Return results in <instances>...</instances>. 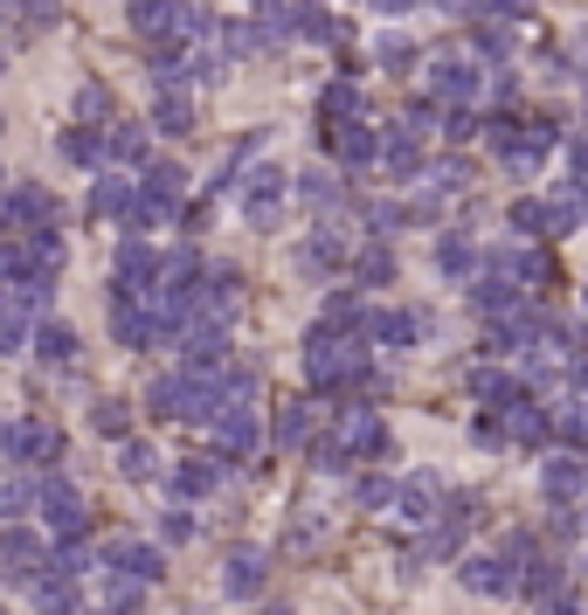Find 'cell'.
Returning a JSON list of instances; mask_svg holds the SVG:
<instances>
[{
    "label": "cell",
    "mask_w": 588,
    "mask_h": 615,
    "mask_svg": "<svg viewBox=\"0 0 588 615\" xmlns=\"http://www.w3.org/2000/svg\"><path fill=\"white\" fill-rule=\"evenodd\" d=\"M388 422L374 416L367 401H353V408H332V435L319 443V471H340L353 464V456H388Z\"/></svg>",
    "instance_id": "1"
},
{
    "label": "cell",
    "mask_w": 588,
    "mask_h": 615,
    "mask_svg": "<svg viewBox=\"0 0 588 615\" xmlns=\"http://www.w3.org/2000/svg\"><path fill=\"white\" fill-rule=\"evenodd\" d=\"M304 374H312V388H353V380H367V353L340 339V332H312V346H304Z\"/></svg>",
    "instance_id": "2"
},
{
    "label": "cell",
    "mask_w": 588,
    "mask_h": 615,
    "mask_svg": "<svg viewBox=\"0 0 588 615\" xmlns=\"http://www.w3.org/2000/svg\"><path fill=\"white\" fill-rule=\"evenodd\" d=\"M0 456L8 464H49V456H63V429L56 422H8L0 429Z\"/></svg>",
    "instance_id": "3"
},
{
    "label": "cell",
    "mask_w": 588,
    "mask_h": 615,
    "mask_svg": "<svg viewBox=\"0 0 588 615\" xmlns=\"http://www.w3.org/2000/svg\"><path fill=\"white\" fill-rule=\"evenodd\" d=\"M437 511H443V477L437 471H416V477L395 484V519L402 526H437Z\"/></svg>",
    "instance_id": "4"
},
{
    "label": "cell",
    "mask_w": 588,
    "mask_h": 615,
    "mask_svg": "<svg viewBox=\"0 0 588 615\" xmlns=\"http://www.w3.org/2000/svg\"><path fill=\"white\" fill-rule=\"evenodd\" d=\"M35 498H42V519L56 526V540H63V547H70V540H84V526H90V519H84V498H76V484H70V477H42V492H35Z\"/></svg>",
    "instance_id": "5"
},
{
    "label": "cell",
    "mask_w": 588,
    "mask_h": 615,
    "mask_svg": "<svg viewBox=\"0 0 588 615\" xmlns=\"http://www.w3.org/2000/svg\"><path fill=\"white\" fill-rule=\"evenodd\" d=\"M429 90H437L450 111H464L471 97L484 90V69H478L471 56H437V63H429Z\"/></svg>",
    "instance_id": "6"
},
{
    "label": "cell",
    "mask_w": 588,
    "mask_h": 615,
    "mask_svg": "<svg viewBox=\"0 0 588 615\" xmlns=\"http://www.w3.org/2000/svg\"><path fill=\"white\" fill-rule=\"evenodd\" d=\"M264 581H270V547H228V560H222V595L249 602V595H264Z\"/></svg>",
    "instance_id": "7"
},
{
    "label": "cell",
    "mask_w": 588,
    "mask_h": 615,
    "mask_svg": "<svg viewBox=\"0 0 588 615\" xmlns=\"http://www.w3.org/2000/svg\"><path fill=\"white\" fill-rule=\"evenodd\" d=\"M541 492H547L554 505H588V456H575V450L547 456V471H541Z\"/></svg>",
    "instance_id": "8"
},
{
    "label": "cell",
    "mask_w": 588,
    "mask_h": 615,
    "mask_svg": "<svg viewBox=\"0 0 588 615\" xmlns=\"http://www.w3.org/2000/svg\"><path fill=\"white\" fill-rule=\"evenodd\" d=\"M243 215H249V228H277V215H285V173H277V166H257V173H249Z\"/></svg>",
    "instance_id": "9"
},
{
    "label": "cell",
    "mask_w": 588,
    "mask_h": 615,
    "mask_svg": "<svg viewBox=\"0 0 588 615\" xmlns=\"http://www.w3.org/2000/svg\"><path fill=\"white\" fill-rule=\"evenodd\" d=\"M464 587L471 595H520V568L505 553H471L464 560Z\"/></svg>",
    "instance_id": "10"
},
{
    "label": "cell",
    "mask_w": 588,
    "mask_h": 615,
    "mask_svg": "<svg viewBox=\"0 0 588 615\" xmlns=\"http://www.w3.org/2000/svg\"><path fill=\"white\" fill-rule=\"evenodd\" d=\"M160 568H167V560H160V547H146V540H111L105 547V574H132V581H160Z\"/></svg>",
    "instance_id": "11"
},
{
    "label": "cell",
    "mask_w": 588,
    "mask_h": 615,
    "mask_svg": "<svg viewBox=\"0 0 588 615\" xmlns=\"http://www.w3.org/2000/svg\"><path fill=\"white\" fill-rule=\"evenodd\" d=\"M0 574L8 581H42V540L35 532H21V526L0 532Z\"/></svg>",
    "instance_id": "12"
},
{
    "label": "cell",
    "mask_w": 588,
    "mask_h": 615,
    "mask_svg": "<svg viewBox=\"0 0 588 615\" xmlns=\"http://www.w3.org/2000/svg\"><path fill=\"white\" fill-rule=\"evenodd\" d=\"M42 222H56V194L49 187H14L0 201V228H42Z\"/></svg>",
    "instance_id": "13"
},
{
    "label": "cell",
    "mask_w": 588,
    "mask_h": 615,
    "mask_svg": "<svg viewBox=\"0 0 588 615\" xmlns=\"http://www.w3.org/2000/svg\"><path fill=\"white\" fill-rule=\"evenodd\" d=\"M325 145L340 152L346 166H367V160H381V139H374V125H361V118H346V125H325Z\"/></svg>",
    "instance_id": "14"
},
{
    "label": "cell",
    "mask_w": 588,
    "mask_h": 615,
    "mask_svg": "<svg viewBox=\"0 0 588 615\" xmlns=\"http://www.w3.org/2000/svg\"><path fill=\"white\" fill-rule=\"evenodd\" d=\"M505 429V443H526V450H541L547 435H554V408H541V401H520L513 416L499 422Z\"/></svg>",
    "instance_id": "15"
},
{
    "label": "cell",
    "mask_w": 588,
    "mask_h": 615,
    "mask_svg": "<svg viewBox=\"0 0 588 615\" xmlns=\"http://www.w3.org/2000/svg\"><path fill=\"white\" fill-rule=\"evenodd\" d=\"M215 443H222V456L236 464V456H249L264 443V429H257V416L249 408H236V416H215Z\"/></svg>",
    "instance_id": "16"
},
{
    "label": "cell",
    "mask_w": 588,
    "mask_h": 615,
    "mask_svg": "<svg viewBox=\"0 0 588 615\" xmlns=\"http://www.w3.org/2000/svg\"><path fill=\"white\" fill-rule=\"evenodd\" d=\"M471 395H478V401H492L499 416H513V408L526 401V388H520L513 374H499V367H478V374H471Z\"/></svg>",
    "instance_id": "17"
},
{
    "label": "cell",
    "mask_w": 588,
    "mask_h": 615,
    "mask_svg": "<svg viewBox=\"0 0 588 615\" xmlns=\"http://www.w3.org/2000/svg\"><path fill=\"white\" fill-rule=\"evenodd\" d=\"M520 587H526L533 602H560V595H568V574H560V560H541V553H533L526 574H520Z\"/></svg>",
    "instance_id": "18"
},
{
    "label": "cell",
    "mask_w": 588,
    "mask_h": 615,
    "mask_svg": "<svg viewBox=\"0 0 588 615\" xmlns=\"http://www.w3.org/2000/svg\"><path fill=\"white\" fill-rule=\"evenodd\" d=\"M423 332H429V312H381L374 319V339L381 346H416Z\"/></svg>",
    "instance_id": "19"
},
{
    "label": "cell",
    "mask_w": 588,
    "mask_h": 615,
    "mask_svg": "<svg viewBox=\"0 0 588 615\" xmlns=\"http://www.w3.org/2000/svg\"><path fill=\"white\" fill-rule=\"evenodd\" d=\"M132 208H139L132 181H118V173H105V181H97V194H90V215H118V222H132Z\"/></svg>",
    "instance_id": "20"
},
{
    "label": "cell",
    "mask_w": 588,
    "mask_h": 615,
    "mask_svg": "<svg viewBox=\"0 0 588 615\" xmlns=\"http://www.w3.org/2000/svg\"><path fill=\"white\" fill-rule=\"evenodd\" d=\"M215 484H222V464H215V456H188V464L173 471V492H181V498H209Z\"/></svg>",
    "instance_id": "21"
},
{
    "label": "cell",
    "mask_w": 588,
    "mask_h": 615,
    "mask_svg": "<svg viewBox=\"0 0 588 615\" xmlns=\"http://www.w3.org/2000/svg\"><path fill=\"white\" fill-rule=\"evenodd\" d=\"M298 35H304V42H332V48H340V42H346V21H340V14H325L319 0H304V8H298Z\"/></svg>",
    "instance_id": "22"
},
{
    "label": "cell",
    "mask_w": 588,
    "mask_h": 615,
    "mask_svg": "<svg viewBox=\"0 0 588 615\" xmlns=\"http://www.w3.org/2000/svg\"><path fill=\"white\" fill-rule=\"evenodd\" d=\"M139 602H146V581H132V574H105V615H139Z\"/></svg>",
    "instance_id": "23"
},
{
    "label": "cell",
    "mask_w": 588,
    "mask_h": 615,
    "mask_svg": "<svg viewBox=\"0 0 588 615\" xmlns=\"http://www.w3.org/2000/svg\"><path fill=\"white\" fill-rule=\"evenodd\" d=\"M346 256H353V236H346V228H319L312 249H304V263L325 270V263H346Z\"/></svg>",
    "instance_id": "24"
},
{
    "label": "cell",
    "mask_w": 588,
    "mask_h": 615,
    "mask_svg": "<svg viewBox=\"0 0 588 615\" xmlns=\"http://www.w3.org/2000/svg\"><path fill=\"white\" fill-rule=\"evenodd\" d=\"M152 125H160V132H194V105L181 90H160V105H152Z\"/></svg>",
    "instance_id": "25"
},
{
    "label": "cell",
    "mask_w": 588,
    "mask_h": 615,
    "mask_svg": "<svg viewBox=\"0 0 588 615\" xmlns=\"http://www.w3.org/2000/svg\"><path fill=\"white\" fill-rule=\"evenodd\" d=\"M35 353H42L49 367H70V360H76V332H70V325H42V332H35Z\"/></svg>",
    "instance_id": "26"
},
{
    "label": "cell",
    "mask_w": 588,
    "mask_h": 615,
    "mask_svg": "<svg viewBox=\"0 0 588 615\" xmlns=\"http://www.w3.org/2000/svg\"><path fill=\"white\" fill-rule=\"evenodd\" d=\"M437 270H443V277H471V270H478V249H471L464 236H443V242H437Z\"/></svg>",
    "instance_id": "27"
},
{
    "label": "cell",
    "mask_w": 588,
    "mask_h": 615,
    "mask_svg": "<svg viewBox=\"0 0 588 615\" xmlns=\"http://www.w3.org/2000/svg\"><path fill=\"white\" fill-rule=\"evenodd\" d=\"M35 608L42 615H76V581H35Z\"/></svg>",
    "instance_id": "28"
},
{
    "label": "cell",
    "mask_w": 588,
    "mask_h": 615,
    "mask_svg": "<svg viewBox=\"0 0 588 615\" xmlns=\"http://www.w3.org/2000/svg\"><path fill=\"white\" fill-rule=\"evenodd\" d=\"M346 325H361V291H332L325 298V325L319 332H346Z\"/></svg>",
    "instance_id": "29"
},
{
    "label": "cell",
    "mask_w": 588,
    "mask_h": 615,
    "mask_svg": "<svg viewBox=\"0 0 588 615\" xmlns=\"http://www.w3.org/2000/svg\"><path fill=\"white\" fill-rule=\"evenodd\" d=\"M346 118H361V84H332L325 90V125H346Z\"/></svg>",
    "instance_id": "30"
},
{
    "label": "cell",
    "mask_w": 588,
    "mask_h": 615,
    "mask_svg": "<svg viewBox=\"0 0 588 615\" xmlns=\"http://www.w3.org/2000/svg\"><path fill=\"white\" fill-rule=\"evenodd\" d=\"M105 152L111 160H146V125H118V132H105Z\"/></svg>",
    "instance_id": "31"
},
{
    "label": "cell",
    "mask_w": 588,
    "mask_h": 615,
    "mask_svg": "<svg viewBox=\"0 0 588 615\" xmlns=\"http://www.w3.org/2000/svg\"><path fill=\"white\" fill-rule=\"evenodd\" d=\"M118 471L132 477V484H146V477H160V456H152L146 443H125V450H118Z\"/></svg>",
    "instance_id": "32"
},
{
    "label": "cell",
    "mask_w": 588,
    "mask_h": 615,
    "mask_svg": "<svg viewBox=\"0 0 588 615\" xmlns=\"http://www.w3.org/2000/svg\"><path fill=\"white\" fill-rule=\"evenodd\" d=\"M304 435H312V408H285V416H277V443H285V450H298L304 443Z\"/></svg>",
    "instance_id": "33"
},
{
    "label": "cell",
    "mask_w": 588,
    "mask_h": 615,
    "mask_svg": "<svg viewBox=\"0 0 588 615\" xmlns=\"http://www.w3.org/2000/svg\"><path fill=\"white\" fill-rule=\"evenodd\" d=\"M353 256H361V277H367V284H388V277H395V249H353Z\"/></svg>",
    "instance_id": "34"
},
{
    "label": "cell",
    "mask_w": 588,
    "mask_h": 615,
    "mask_svg": "<svg viewBox=\"0 0 588 615\" xmlns=\"http://www.w3.org/2000/svg\"><path fill=\"white\" fill-rule=\"evenodd\" d=\"M63 160H76V166H97V160H105V139L70 132V139H63Z\"/></svg>",
    "instance_id": "35"
},
{
    "label": "cell",
    "mask_w": 588,
    "mask_h": 615,
    "mask_svg": "<svg viewBox=\"0 0 588 615\" xmlns=\"http://www.w3.org/2000/svg\"><path fill=\"white\" fill-rule=\"evenodd\" d=\"M478 48L484 56H513V29L505 21H478Z\"/></svg>",
    "instance_id": "36"
},
{
    "label": "cell",
    "mask_w": 588,
    "mask_h": 615,
    "mask_svg": "<svg viewBox=\"0 0 588 615\" xmlns=\"http://www.w3.org/2000/svg\"><path fill=\"white\" fill-rule=\"evenodd\" d=\"M21 346V304L0 291V353H14Z\"/></svg>",
    "instance_id": "37"
},
{
    "label": "cell",
    "mask_w": 588,
    "mask_h": 615,
    "mask_svg": "<svg viewBox=\"0 0 588 615\" xmlns=\"http://www.w3.org/2000/svg\"><path fill=\"white\" fill-rule=\"evenodd\" d=\"M429 181H437L443 194H457V187H471V166L464 160H437V166H429Z\"/></svg>",
    "instance_id": "38"
},
{
    "label": "cell",
    "mask_w": 588,
    "mask_h": 615,
    "mask_svg": "<svg viewBox=\"0 0 588 615\" xmlns=\"http://www.w3.org/2000/svg\"><path fill=\"white\" fill-rule=\"evenodd\" d=\"M90 422L105 429V435H125V429H132V416H125V401H97V408H90Z\"/></svg>",
    "instance_id": "39"
},
{
    "label": "cell",
    "mask_w": 588,
    "mask_h": 615,
    "mask_svg": "<svg viewBox=\"0 0 588 615\" xmlns=\"http://www.w3.org/2000/svg\"><path fill=\"white\" fill-rule=\"evenodd\" d=\"M304 194H312V201H340V173L312 166V173H304Z\"/></svg>",
    "instance_id": "40"
},
{
    "label": "cell",
    "mask_w": 588,
    "mask_h": 615,
    "mask_svg": "<svg viewBox=\"0 0 588 615\" xmlns=\"http://www.w3.org/2000/svg\"><path fill=\"white\" fill-rule=\"evenodd\" d=\"M222 42H228V48H236V56H249V48H257V42H264V29H243V21H228V29H222Z\"/></svg>",
    "instance_id": "41"
},
{
    "label": "cell",
    "mask_w": 588,
    "mask_h": 615,
    "mask_svg": "<svg viewBox=\"0 0 588 615\" xmlns=\"http://www.w3.org/2000/svg\"><path fill=\"white\" fill-rule=\"evenodd\" d=\"M29 484H8V492H0V519H21V511H29Z\"/></svg>",
    "instance_id": "42"
},
{
    "label": "cell",
    "mask_w": 588,
    "mask_h": 615,
    "mask_svg": "<svg viewBox=\"0 0 588 615\" xmlns=\"http://www.w3.org/2000/svg\"><path fill=\"white\" fill-rule=\"evenodd\" d=\"M188 532H194V519H188V511H167V519H160V540H167V547H181Z\"/></svg>",
    "instance_id": "43"
},
{
    "label": "cell",
    "mask_w": 588,
    "mask_h": 615,
    "mask_svg": "<svg viewBox=\"0 0 588 615\" xmlns=\"http://www.w3.org/2000/svg\"><path fill=\"white\" fill-rule=\"evenodd\" d=\"M381 63H388V69H402V63H416V48H408L402 35H381Z\"/></svg>",
    "instance_id": "44"
},
{
    "label": "cell",
    "mask_w": 588,
    "mask_h": 615,
    "mask_svg": "<svg viewBox=\"0 0 588 615\" xmlns=\"http://www.w3.org/2000/svg\"><path fill=\"white\" fill-rule=\"evenodd\" d=\"M105 105H111V97H105V90H97V84H90L84 97H76V111H84V118H97V111H105Z\"/></svg>",
    "instance_id": "45"
},
{
    "label": "cell",
    "mask_w": 588,
    "mask_h": 615,
    "mask_svg": "<svg viewBox=\"0 0 588 615\" xmlns=\"http://www.w3.org/2000/svg\"><path fill=\"white\" fill-rule=\"evenodd\" d=\"M478 8H484V14H499V21H505V14H526V0H478Z\"/></svg>",
    "instance_id": "46"
},
{
    "label": "cell",
    "mask_w": 588,
    "mask_h": 615,
    "mask_svg": "<svg viewBox=\"0 0 588 615\" xmlns=\"http://www.w3.org/2000/svg\"><path fill=\"white\" fill-rule=\"evenodd\" d=\"M374 8H388V14H402V8H408V0H374Z\"/></svg>",
    "instance_id": "47"
},
{
    "label": "cell",
    "mask_w": 588,
    "mask_h": 615,
    "mask_svg": "<svg viewBox=\"0 0 588 615\" xmlns=\"http://www.w3.org/2000/svg\"><path fill=\"white\" fill-rule=\"evenodd\" d=\"M264 615H291V608H285V602H277V608H264Z\"/></svg>",
    "instance_id": "48"
},
{
    "label": "cell",
    "mask_w": 588,
    "mask_h": 615,
    "mask_svg": "<svg viewBox=\"0 0 588 615\" xmlns=\"http://www.w3.org/2000/svg\"><path fill=\"white\" fill-rule=\"evenodd\" d=\"M437 8H464V0H437Z\"/></svg>",
    "instance_id": "49"
},
{
    "label": "cell",
    "mask_w": 588,
    "mask_h": 615,
    "mask_svg": "<svg viewBox=\"0 0 588 615\" xmlns=\"http://www.w3.org/2000/svg\"><path fill=\"white\" fill-rule=\"evenodd\" d=\"M0 615H8V608H0Z\"/></svg>",
    "instance_id": "50"
}]
</instances>
